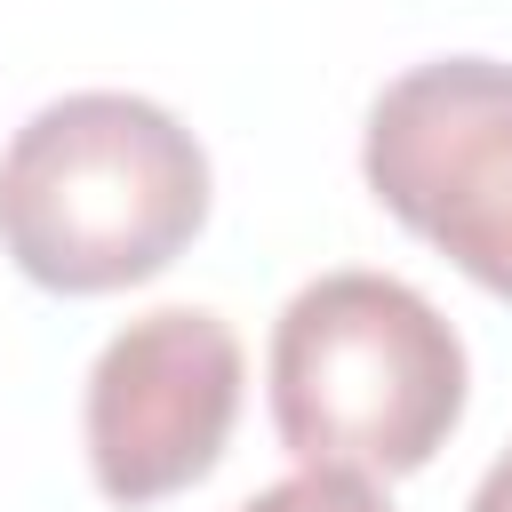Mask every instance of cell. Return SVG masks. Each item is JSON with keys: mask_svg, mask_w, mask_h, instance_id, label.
I'll list each match as a JSON object with an SVG mask.
<instances>
[{"mask_svg": "<svg viewBox=\"0 0 512 512\" xmlns=\"http://www.w3.org/2000/svg\"><path fill=\"white\" fill-rule=\"evenodd\" d=\"M240 416V336L168 304L128 320L88 368V472L112 504H160L192 488Z\"/></svg>", "mask_w": 512, "mask_h": 512, "instance_id": "277c9868", "label": "cell"}, {"mask_svg": "<svg viewBox=\"0 0 512 512\" xmlns=\"http://www.w3.org/2000/svg\"><path fill=\"white\" fill-rule=\"evenodd\" d=\"M464 512H512V448L488 464V480L472 488V504H464Z\"/></svg>", "mask_w": 512, "mask_h": 512, "instance_id": "8992f818", "label": "cell"}, {"mask_svg": "<svg viewBox=\"0 0 512 512\" xmlns=\"http://www.w3.org/2000/svg\"><path fill=\"white\" fill-rule=\"evenodd\" d=\"M464 416V344L392 272H320L272 328V424L304 472H424Z\"/></svg>", "mask_w": 512, "mask_h": 512, "instance_id": "7a4b0ae2", "label": "cell"}, {"mask_svg": "<svg viewBox=\"0 0 512 512\" xmlns=\"http://www.w3.org/2000/svg\"><path fill=\"white\" fill-rule=\"evenodd\" d=\"M368 192L464 280L512 304V64L440 56L368 104Z\"/></svg>", "mask_w": 512, "mask_h": 512, "instance_id": "3957f363", "label": "cell"}, {"mask_svg": "<svg viewBox=\"0 0 512 512\" xmlns=\"http://www.w3.org/2000/svg\"><path fill=\"white\" fill-rule=\"evenodd\" d=\"M240 512H392V504H384L376 480H360V472H296V480L248 496Z\"/></svg>", "mask_w": 512, "mask_h": 512, "instance_id": "5b68a950", "label": "cell"}, {"mask_svg": "<svg viewBox=\"0 0 512 512\" xmlns=\"http://www.w3.org/2000/svg\"><path fill=\"white\" fill-rule=\"evenodd\" d=\"M200 224L208 152L152 96H56L0 152V248L56 296L136 288L168 272Z\"/></svg>", "mask_w": 512, "mask_h": 512, "instance_id": "6da1fadb", "label": "cell"}]
</instances>
